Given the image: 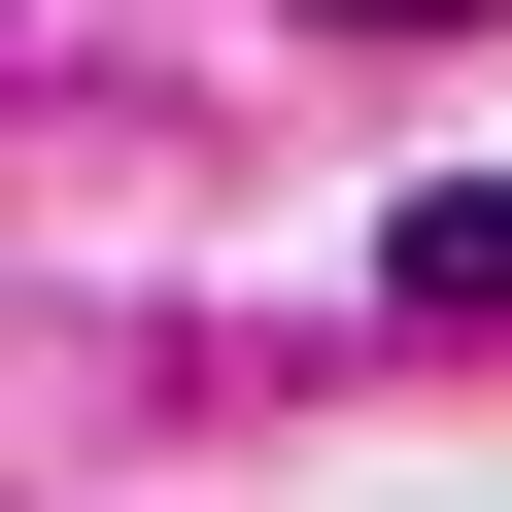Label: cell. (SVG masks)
<instances>
[{
    "label": "cell",
    "mask_w": 512,
    "mask_h": 512,
    "mask_svg": "<svg viewBox=\"0 0 512 512\" xmlns=\"http://www.w3.org/2000/svg\"><path fill=\"white\" fill-rule=\"evenodd\" d=\"M342 35H478V0H342Z\"/></svg>",
    "instance_id": "1"
}]
</instances>
